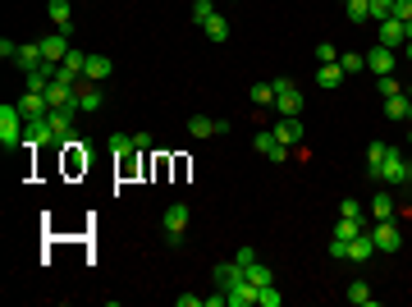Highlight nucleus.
I'll return each instance as SVG.
<instances>
[{
  "label": "nucleus",
  "mask_w": 412,
  "mask_h": 307,
  "mask_svg": "<svg viewBox=\"0 0 412 307\" xmlns=\"http://www.w3.org/2000/svg\"><path fill=\"white\" fill-rule=\"evenodd\" d=\"M412 179V161L403 147H385V165H380V184H408Z\"/></svg>",
  "instance_id": "f257e3e1"
},
{
  "label": "nucleus",
  "mask_w": 412,
  "mask_h": 307,
  "mask_svg": "<svg viewBox=\"0 0 412 307\" xmlns=\"http://www.w3.org/2000/svg\"><path fill=\"white\" fill-rule=\"evenodd\" d=\"M19 143H23V110L14 101V106H0V147H19Z\"/></svg>",
  "instance_id": "f03ea898"
},
{
  "label": "nucleus",
  "mask_w": 412,
  "mask_h": 307,
  "mask_svg": "<svg viewBox=\"0 0 412 307\" xmlns=\"http://www.w3.org/2000/svg\"><path fill=\"white\" fill-rule=\"evenodd\" d=\"M275 110L280 115H303V92L293 78H275Z\"/></svg>",
  "instance_id": "7ed1b4c3"
},
{
  "label": "nucleus",
  "mask_w": 412,
  "mask_h": 307,
  "mask_svg": "<svg viewBox=\"0 0 412 307\" xmlns=\"http://www.w3.org/2000/svg\"><path fill=\"white\" fill-rule=\"evenodd\" d=\"M165 243H170V248H179V239H184V230H188V207L184 202H174L170 211H165Z\"/></svg>",
  "instance_id": "20e7f679"
},
{
  "label": "nucleus",
  "mask_w": 412,
  "mask_h": 307,
  "mask_svg": "<svg viewBox=\"0 0 412 307\" xmlns=\"http://www.w3.org/2000/svg\"><path fill=\"white\" fill-rule=\"evenodd\" d=\"M371 239H376V253H399V248H403V234H399L394 220H376Z\"/></svg>",
  "instance_id": "39448f33"
},
{
  "label": "nucleus",
  "mask_w": 412,
  "mask_h": 307,
  "mask_svg": "<svg viewBox=\"0 0 412 307\" xmlns=\"http://www.w3.org/2000/svg\"><path fill=\"white\" fill-rule=\"evenodd\" d=\"M252 147H257L266 161H284V156H289V143H280V133H275V129H261L257 138H252Z\"/></svg>",
  "instance_id": "423d86ee"
},
{
  "label": "nucleus",
  "mask_w": 412,
  "mask_h": 307,
  "mask_svg": "<svg viewBox=\"0 0 412 307\" xmlns=\"http://www.w3.org/2000/svg\"><path fill=\"white\" fill-rule=\"evenodd\" d=\"M87 138H69L65 143V170L69 175H78V170H87V161H92V152H87Z\"/></svg>",
  "instance_id": "0eeeda50"
},
{
  "label": "nucleus",
  "mask_w": 412,
  "mask_h": 307,
  "mask_svg": "<svg viewBox=\"0 0 412 307\" xmlns=\"http://www.w3.org/2000/svg\"><path fill=\"white\" fill-rule=\"evenodd\" d=\"M74 115H78L74 106H69V110H51V133H55V147H65L69 138H74Z\"/></svg>",
  "instance_id": "6e6552de"
},
{
  "label": "nucleus",
  "mask_w": 412,
  "mask_h": 307,
  "mask_svg": "<svg viewBox=\"0 0 412 307\" xmlns=\"http://www.w3.org/2000/svg\"><path fill=\"white\" fill-rule=\"evenodd\" d=\"M19 110H23V120H46V115H51V101H46L42 92H23Z\"/></svg>",
  "instance_id": "1a4fd4ad"
},
{
  "label": "nucleus",
  "mask_w": 412,
  "mask_h": 307,
  "mask_svg": "<svg viewBox=\"0 0 412 307\" xmlns=\"http://www.w3.org/2000/svg\"><path fill=\"white\" fill-rule=\"evenodd\" d=\"M74 51V42H69V33H55V37H42V55L51 60V65H60L65 55Z\"/></svg>",
  "instance_id": "9d476101"
},
{
  "label": "nucleus",
  "mask_w": 412,
  "mask_h": 307,
  "mask_svg": "<svg viewBox=\"0 0 412 307\" xmlns=\"http://www.w3.org/2000/svg\"><path fill=\"white\" fill-rule=\"evenodd\" d=\"M46 14H51V23L60 28V33L74 37V5H69V0H51V5H46Z\"/></svg>",
  "instance_id": "9b49d317"
},
{
  "label": "nucleus",
  "mask_w": 412,
  "mask_h": 307,
  "mask_svg": "<svg viewBox=\"0 0 412 307\" xmlns=\"http://www.w3.org/2000/svg\"><path fill=\"white\" fill-rule=\"evenodd\" d=\"M193 138H216V133H229V120H211V115H193L188 120Z\"/></svg>",
  "instance_id": "f8f14e48"
},
{
  "label": "nucleus",
  "mask_w": 412,
  "mask_h": 307,
  "mask_svg": "<svg viewBox=\"0 0 412 307\" xmlns=\"http://www.w3.org/2000/svg\"><path fill=\"white\" fill-rule=\"evenodd\" d=\"M275 133H280V143L298 147V143H303V115H280V124H275Z\"/></svg>",
  "instance_id": "ddd939ff"
},
{
  "label": "nucleus",
  "mask_w": 412,
  "mask_h": 307,
  "mask_svg": "<svg viewBox=\"0 0 412 307\" xmlns=\"http://www.w3.org/2000/svg\"><path fill=\"white\" fill-rule=\"evenodd\" d=\"M380 28V46H390V51H399L403 42H408V28H403L399 19H385V23H376Z\"/></svg>",
  "instance_id": "4468645a"
},
{
  "label": "nucleus",
  "mask_w": 412,
  "mask_h": 307,
  "mask_svg": "<svg viewBox=\"0 0 412 307\" xmlns=\"http://www.w3.org/2000/svg\"><path fill=\"white\" fill-rule=\"evenodd\" d=\"M367 69H371V74H394V51L376 42V46L367 51Z\"/></svg>",
  "instance_id": "2eb2a0df"
},
{
  "label": "nucleus",
  "mask_w": 412,
  "mask_h": 307,
  "mask_svg": "<svg viewBox=\"0 0 412 307\" xmlns=\"http://www.w3.org/2000/svg\"><path fill=\"white\" fill-rule=\"evenodd\" d=\"M14 65H19L23 74H33V69H42V65H46L42 42H33V46H19V55H14Z\"/></svg>",
  "instance_id": "dca6fc26"
},
{
  "label": "nucleus",
  "mask_w": 412,
  "mask_h": 307,
  "mask_svg": "<svg viewBox=\"0 0 412 307\" xmlns=\"http://www.w3.org/2000/svg\"><path fill=\"white\" fill-rule=\"evenodd\" d=\"M110 156H115V161H120L124 170L133 165V156H138V147H133V138H129V133H115V138H110Z\"/></svg>",
  "instance_id": "f3484780"
},
{
  "label": "nucleus",
  "mask_w": 412,
  "mask_h": 307,
  "mask_svg": "<svg viewBox=\"0 0 412 307\" xmlns=\"http://www.w3.org/2000/svg\"><path fill=\"white\" fill-rule=\"evenodd\" d=\"M243 280H248V271H243L239 262H220L216 266V285L220 289H234V285H243Z\"/></svg>",
  "instance_id": "a211bd4d"
},
{
  "label": "nucleus",
  "mask_w": 412,
  "mask_h": 307,
  "mask_svg": "<svg viewBox=\"0 0 412 307\" xmlns=\"http://www.w3.org/2000/svg\"><path fill=\"white\" fill-rule=\"evenodd\" d=\"M225 298H229V307H257V285H252V280H243V285L225 289Z\"/></svg>",
  "instance_id": "6ab92c4d"
},
{
  "label": "nucleus",
  "mask_w": 412,
  "mask_h": 307,
  "mask_svg": "<svg viewBox=\"0 0 412 307\" xmlns=\"http://www.w3.org/2000/svg\"><path fill=\"white\" fill-rule=\"evenodd\" d=\"M110 69H115V65H110V55H87L83 78H87V83H106V78H110Z\"/></svg>",
  "instance_id": "aec40b11"
},
{
  "label": "nucleus",
  "mask_w": 412,
  "mask_h": 307,
  "mask_svg": "<svg viewBox=\"0 0 412 307\" xmlns=\"http://www.w3.org/2000/svg\"><path fill=\"white\" fill-rule=\"evenodd\" d=\"M101 106H106L101 88H78V101H74V110H83V115H97Z\"/></svg>",
  "instance_id": "412c9836"
},
{
  "label": "nucleus",
  "mask_w": 412,
  "mask_h": 307,
  "mask_svg": "<svg viewBox=\"0 0 412 307\" xmlns=\"http://www.w3.org/2000/svg\"><path fill=\"white\" fill-rule=\"evenodd\" d=\"M316 83H321L326 92H335L339 83H344V65H339V60H335V65H321V69H316Z\"/></svg>",
  "instance_id": "4be33fe9"
},
{
  "label": "nucleus",
  "mask_w": 412,
  "mask_h": 307,
  "mask_svg": "<svg viewBox=\"0 0 412 307\" xmlns=\"http://www.w3.org/2000/svg\"><path fill=\"white\" fill-rule=\"evenodd\" d=\"M380 165H385V143H371L367 147V179L380 184Z\"/></svg>",
  "instance_id": "5701e85b"
},
{
  "label": "nucleus",
  "mask_w": 412,
  "mask_h": 307,
  "mask_svg": "<svg viewBox=\"0 0 412 307\" xmlns=\"http://www.w3.org/2000/svg\"><path fill=\"white\" fill-rule=\"evenodd\" d=\"M348 303H358V307H371V303H376V294H371L367 280H353V285H348Z\"/></svg>",
  "instance_id": "b1692460"
},
{
  "label": "nucleus",
  "mask_w": 412,
  "mask_h": 307,
  "mask_svg": "<svg viewBox=\"0 0 412 307\" xmlns=\"http://www.w3.org/2000/svg\"><path fill=\"white\" fill-rule=\"evenodd\" d=\"M371 216L376 220H394V198L390 193H376V198H371Z\"/></svg>",
  "instance_id": "393cba45"
},
{
  "label": "nucleus",
  "mask_w": 412,
  "mask_h": 307,
  "mask_svg": "<svg viewBox=\"0 0 412 307\" xmlns=\"http://www.w3.org/2000/svg\"><path fill=\"white\" fill-rule=\"evenodd\" d=\"M202 28H206V42H225V37H229V23H225V14H216V19H206Z\"/></svg>",
  "instance_id": "a878e982"
},
{
  "label": "nucleus",
  "mask_w": 412,
  "mask_h": 307,
  "mask_svg": "<svg viewBox=\"0 0 412 307\" xmlns=\"http://www.w3.org/2000/svg\"><path fill=\"white\" fill-rule=\"evenodd\" d=\"M385 115H390V120H408V92H399V97H385Z\"/></svg>",
  "instance_id": "bb28decb"
},
{
  "label": "nucleus",
  "mask_w": 412,
  "mask_h": 307,
  "mask_svg": "<svg viewBox=\"0 0 412 307\" xmlns=\"http://www.w3.org/2000/svg\"><path fill=\"white\" fill-rule=\"evenodd\" d=\"M344 14H348V23H367L371 19V0H348Z\"/></svg>",
  "instance_id": "cd10ccee"
},
{
  "label": "nucleus",
  "mask_w": 412,
  "mask_h": 307,
  "mask_svg": "<svg viewBox=\"0 0 412 307\" xmlns=\"http://www.w3.org/2000/svg\"><path fill=\"white\" fill-rule=\"evenodd\" d=\"M257 106H271L275 110V83H252V92H248Z\"/></svg>",
  "instance_id": "c85d7f7f"
},
{
  "label": "nucleus",
  "mask_w": 412,
  "mask_h": 307,
  "mask_svg": "<svg viewBox=\"0 0 412 307\" xmlns=\"http://www.w3.org/2000/svg\"><path fill=\"white\" fill-rule=\"evenodd\" d=\"M280 303H284V294L275 285H261L257 289V307H280Z\"/></svg>",
  "instance_id": "c756f323"
},
{
  "label": "nucleus",
  "mask_w": 412,
  "mask_h": 307,
  "mask_svg": "<svg viewBox=\"0 0 412 307\" xmlns=\"http://www.w3.org/2000/svg\"><path fill=\"white\" fill-rule=\"evenodd\" d=\"M206 19H216V0H193V23L202 28Z\"/></svg>",
  "instance_id": "7c9ffc66"
},
{
  "label": "nucleus",
  "mask_w": 412,
  "mask_h": 307,
  "mask_svg": "<svg viewBox=\"0 0 412 307\" xmlns=\"http://www.w3.org/2000/svg\"><path fill=\"white\" fill-rule=\"evenodd\" d=\"M376 88H380V97H399V92H403V83H399L394 74H380V78H376Z\"/></svg>",
  "instance_id": "2f4dec72"
},
{
  "label": "nucleus",
  "mask_w": 412,
  "mask_h": 307,
  "mask_svg": "<svg viewBox=\"0 0 412 307\" xmlns=\"http://www.w3.org/2000/svg\"><path fill=\"white\" fill-rule=\"evenodd\" d=\"M248 280H252L257 289H261V285H271V266H261V257H257V262L248 266Z\"/></svg>",
  "instance_id": "473e14b6"
},
{
  "label": "nucleus",
  "mask_w": 412,
  "mask_h": 307,
  "mask_svg": "<svg viewBox=\"0 0 412 307\" xmlns=\"http://www.w3.org/2000/svg\"><path fill=\"white\" fill-rule=\"evenodd\" d=\"M339 65H344V74H358V69H367V55L348 51V55H339Z\"/></svg>",
  "instance_id": "72a5a7b5"
},
{
  "label": "nucleus",
  "mask_w": 412,
  "mask_h": 307,
  "mask_svg": "<svg viewBox=\"0 0 412 307\" xmlns=\"http://www.w3.org/2000/svg\"><path fill=\"white\" fill-rule=\"evenodd\" d=\"M390 14H394V0H371V19L376 23H385Z\"/></svg>",
  "instance_id": "f704fd0d"
},
{
  "label": "nucleus",
  "mask_w": 412,
  "mask_h": 307,
  "mask_svg": "<svg viewBox=\"0 0 412 307\" xmlns=\"http://www.w3.org/2000/svg\"><path fill=\"white\" fill-rule=\"evenodd\" d=\"M316 60H321V65H335V60H339L335 42H321V46H316Z\"/></svg>",
  "instance_id": "c9c22d12"
},
{
  "label": "nucleus",
  "mask_w": 412,
  "mask_h": 307,
  "mask_svg": "<svg viewBox=\"0 0 412 307\" xmlns=\"http://www.w3.org/2000/svg\"><path fill=\"white\" fill-rule=\"evenodd\" d=\"M390 19H399V23H412V0H394V14Z\"/></svg>",
  "instance_id": "e433bc0d"
},
{
  "label": "nucleus",
  "mask_w": 412,
  "mask_h": 307,
  "mask_svg": "<svg viewBox=\"0 0 412 307\" xmlns=\"http://www.w3.org/2000/svg\"><path fill=\"white\" fill-rule=\"evenodd\" d=\"M330 257H339V262H348V239H339V234H335V239H330Z\"/></svg>",
  "instance_id": "4c0bfd02"
},
{
  "label": "nucleus",
  "mask_w": 412,
  "mask_h": 307,
  "mask_svg": "<svg viewBox=\"0 0 412 307\" xmlns=\"http://www.w3.org/2000/svg\"><path fill=\"white\" fill-rule=\"evenodd\" d=\"M234 262H239V266H243V271H248V266H252V262H257V248H239V253H234Z\"/></svg>",
  "instance_id": "58836bf2"
},
{
  "label": "nucleus",
  "mask_w": 412,
  "mask_h": 307,
  "mask_svg": "<svg viewBox=\"0 0 412 307\" xmlns=\"http://www.w3.org/2000/svg\"><path fill=\"white\" fill-rule=\"evenodd\" d=\"M339 216H362V202H358V198H344V207H339Z\"/></svg>",
  "instance_id": "ea45409f"
},
{
  "label": "nucleus",
  "mask_w": 412,
  "mask_h": 307,
  "mask_svg": "<svg viewBox=\"0 0 412 307\" xmlns=\"http://www.w3.org/2000/svg\"><path fill=\"white\" fill-rule=\"evenodd\" d=\"M133 147H138V152H152V133H133Z\"/></svg>",
  "instance_id": "a19ab883"
},
{
  "label": "nucleus",
  "mask_w": 412,
  "mask_h": 307,
  "mask_svg": "<svg viewBox=\"0 0 412 307\" xmlns=\"http://www.w3.org/2000/svg\"><path fill=\"white\" fill-rule=\"evenodd\" d=\"M403 55H408V65H412V37H408V42H403Z\"/></svg>",
  "instance_id": "79ce46f5"
},
{
  "label": "nucleus",
  "mask_w": 412,
  "mask_h": 307,
  "mask_svg": "<svg viewBox=\"0 0 412 307\" xmlns=\"http://www.w3.org/2000/svg\"><path fill=\"white\" fill-rule=\"evenodd\" d=\"M403 92H408V101H412V83H408V88H403Z\"/></svg>",
  "instance_id": "37998d69"
},
{
  "label": "nucleus",
  "mask_w": 412,
  "mask_h": 307,
  "mask_svg": "<svg viewBox=\"0 0 412 307\" xmlns=\"http://www.w3.org/2000/svg\"><path fill=\"white\" fill-rule=\"evenodd\" d=\"M408 120H412V101H408Z\"/></svg>",
  "instance_id": "c03bdc74"
},
{
  "label": "nucleus",
  "mask_w": 412,
  "mask_h": 307,
  "mask_svg": "<svg viewBox=\"0 0 412 307\" xmlns=\"http://www.w3.org/2000/svg\"><path fill=\"white\" fill-rule=\"evenodd\" d=\"M408 147H412V133H408Z\"/></svg>",
  "instance_id": "a18cd8bd"
},
{
  "label": "nucleus",
  "mask_w": 412,
  "mask_h": 307,
  "mask_svg": "<svg viewBox=\"0 0 412 307\" xmlns=\"http://www.w3.org/2000/svg\"><path fill=\"white\" fill-rule=\"evenodd\" d=\"M339 5H348V0H339Z\"/></svg>",
  "instance_id": "49530a36"
}]
</instances>
